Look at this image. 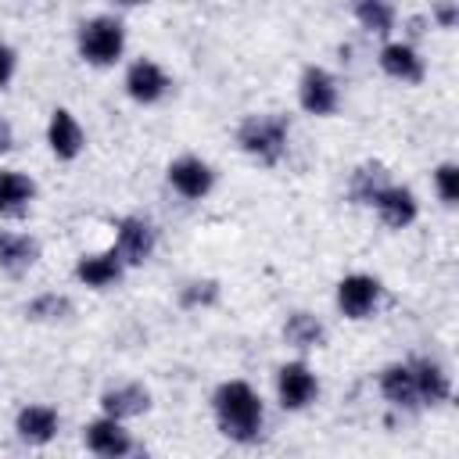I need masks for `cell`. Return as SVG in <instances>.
<instances>
[{
    "label": "cell",
    "mask_w": 459,
    "mask_h": 459,
    "mask_svg": "<svg viewBox=\"0 0 459 459\" xmlns=\"http://www.w3.org/2000/svg\"><path fill=\"white\" fill-rule=\"evenodd\" d=\"M11 147H14V129H11V122L0 118V154H7Z\"/></svg>",
    "instance_id": "obj_29"
},
{
    "label": "cell",
    "mask_w": 459,
    "mask_h": 459,
    "mask_svg": "<svg viewBox=\"0 0 459 459\" xmlns=\"http://www.w3.org/2000/svg\"><path fill=\"white\" fill-rule=\"evenodd\" d=\"M57 427H61V416L50 405H25L14 416V430L25 445H47L57 434Z\"/></svg>",
    "instance_id": "obj_17"
},
{
    "label": "cell",
    "mask_w": 459,
    "mask_h": 459,
    "mask_svg": "<svg viewBox=\"0 0 459 459\" xmlns=\"http://www.w3.org/2000/svg\"><path fill=\"white\" fill-rule=\"evenodd\" d=\"M290 126L283 115H247L237 129V143L244 154H251L262 165H276L287 151Z\"/></svg>",
    "instance_id": "obj_2"
},
{
    "label": "cell",
    "mask_w": 459,
    "mask_h": 459,
    "mask_svg": "<svg viewBox=\"0 0 459 459\" xmlns=\"http://www.w3.org/2000/svg\"><path fill=\"white\" fill-rule=\"evenodd\" d=\"M82 441H86V448L93 455H104V459H122V455L133 452V437L122 427V420H115V416H100V420L86 423L82 427Z\"/></svg>",
    "instance_id": "obj_8"
},
{
    "label": "cell",
    "mask_w": 459,
    "mask_h": 459,
    "mask_svg": "<svg viewBox=\"0 0 459 459\" xmlns=\"http://www.w3.org/2000/svg\"><path fill=\"white\" fill-rule=\"evenodd\" d=\"M25 316H29L32 323H65V319L72 316V298H68V294H57V290L39 294V298H32V301L25 305Z\"/></svg>",
    "instance_id": "obj_24"
},
{
    "label": "cell",
    "mask_w": 459,
    "mask_h": 459,
    "mask_svg": "<svg viewBox=\"0 0 459 459\" xmlns=\"http://www.w3.org/2000/svg\"><path fill=\"white\" fill-rule=\"evenodd\" d=\"M434 186H437L441 204L455 208V201H459V165H455V161H441V165L434 169Z\"/></svg>",
    "instance_id": "obj_26"
},
{
    "label": "cell",
    "mask_w": 459,
    "mask_h": 459,
    "mask_svg": "<svg viewBox=\"0 0 459 459\" xmlns=\"http://www.w3.org/2000/svg\"><path fill=\"white\" fill-rule=\"evenodd\" d=\"M409 369H412V380H416L420 405H441V402H448L452 380H448V373H445L441 362H434V359H412Z\"/></svg>",
    "instance_id": "obj_13"
},
{
    "label": "cell",
    "mask_w": 459,
    "mask_h": 459,
    "mask_svg": "<svg viewBox=\"0 0 459 459\" xmlns=\"http://www.w3.org/2000/svg\"><path fill=\"white\" fill-rule=\"evenodd\" d=\"M39 258V244L25 233H0V273L7 276H22L36 265Z\"/></svg>",
    "instance_id": "obj_18"
},
{
    "label": "cell",
    "mask_w": 459,
    "mask_h": 459,
    "mask_svg": "<svg viewBox=\"0 0 459 459\" xmlns=\"http://www.w3.org/2000/svg\"><path fill=\"white\" fill-rule=\"evenodd\" d=\"M36 197V183L25 172L0 169V215H22Z\"/></svg>",
    "instance_id": "obj_20"
},
{
    "label": "cell",
    "mask_w": 459,
    "mask_h": 459,
    "mask_svg": "<svg viewBox=\"0 0 459 459\" xmlns=\"http://www.w3.org/2000/svg\"><path fill=\"white\" fill-rule=\"evenodd\" d=\"M384 186H387L384 165L366 161V165H359V169L351 172V179H348V197H351L355 204H373V197H377Z\"/></svg>",
    "instance_id": "obj_22"
},
{
    "label": "cell",
    "mask_w": 459,
    "mask_h": 459,
    "mask_svg": "<svg viewBox=\"0 0 459 459\" xmlns=\"http://www.w3.org/2000/svg\"><path fill=\"white\" fill-rule=\"evenodd\" d=\"M351 11L362 29L387 36L394 29V0H351Z\"/></svg>",
    "instance_id": "obj_23"
},
{
    "label": "cell",
    "mask_w": 459,
    "mask_h": 459,
    "mask_svg": "<svg viewBox=\"0 0 459 459\" xmlns=\"http://www.w3.org/2000/svg\"><path fill=\"white\" fill-rule=\"evenodd\" d=\"M154 244H158V233H154V226L143 215H126L118 222L115 251H118V258L126 265H143L154 255Z\"/></svg>",
    "instance_id": "obj_7"
},
{
    "label": "cell",
    "mask_w": 459,
    "mask_h": 459,
    "mask_svg": "<svg viewBox=\"0 0 459 459\" xmlns=\"http://www.w3.org/2000/svg\"><path fill=\"white\" fill-rule=\"evenodd\" d=\"M326 337L323 323L312 316V312H290L287 323H283V341L298 351H308V348H319Z\"/></svg>",
    "instance_id": "obj_21"
},
{
    "label": "cell",
    "mask_w": 459,
    "mask_h": 459,
    "mask_svg": "<svg viewBox=\"0 0 459 459\" xmlns=\"http://www.w3.org/2000/svg\"><path fill=\"white\" fill-rule=\"evenodd\" d=\"M122 273H126V262L118 258L115 247H111V251H100V255H82L79 265H75L79 283H86V287H93V290H104V287L118 283Z\"/></svg>",
    "instance_id": "obj_16"
},
{
    "label": "cell",
    "mask_w": 459,
    "mask_h": 459,
    "mask_svg": "<svg viewBox=\"0 0 459 459\" xmlns=\"http://www.w3.org/2000/svg\"><path fill=\"white\" fill-rule=\"evenodd\" d=\"M115 4H122V7H136V4H147V0H115Z\"/></svg>",
    "instance_id": "obj_30"
},
{
    "label": "cell",
    "mask_w": 459,
    "mask_h": 459,
    "mask_svg": "<svg viewBox=\"0 0 459 459\" xmlns=\"http://www.w3.org/2000/svg\"><path fill=\"white\" fill-rule=\"evenodd\" d=\"M316 394H319V380H316V373L305 362L280 366V373H276V398H280L283 409H290V412L308 409L316 402Z\"/></svg>",
    "instance_id": "obj_6"
},
{
    "label": "cell",
    "mask_w": 459,
    "mask_h": 459,
    "mask_svg": "<svg viewBox=\"0 0 459 459\" xmlns=\"http://www.w3.org/2000/svg\"><path fill=\"white\" fill-rule=\"evenodd\" d=\"M298 100L308 115H333L341 104V86L326 68L308 65L298 79Z\"/></svg>",
    "instance_id": "obj_4"
},
{
    "label": "cell",
    "mask_w": 459,
    "mask_h": 459,
    "mask_svg": "<svg viewBox=\"0 0 459 459\" xmlns=\"http://www.w3.org/2000/svg\"><path fill=\"white\" fill-rule=\"evenodd\" d=\"M380 391L391 405L398 409H420V398H416V380H412V369L409 362H391L384 373H380Z\"/></svg>",
    "instance_id": "obj_19"
},
{
    "label": "cell",
    "mask_w": 459,
    "mask_h": 459,
    "mask_svg": "<svg viewBox=\"0 0 459 459\" xmlns=\"http://www.w3.org/2000/svg\"><path fill=\"white\" fill-rule=\"evenodd\" d=\"M430 18H434L441 29H455V22H459L455 0H437V4H434V11H430Z\"/></svg>",
    "instance_id": "obj_27"
},
{
    "label": "cell",
    "mask_w": 459,
    "mask_h": 459,
    "mask_svg": "<svg viewBox=\"0 0 459 459\" xmlns=\"http://www.w3.org/2000/svg\"><path fill=\"white\" fill-rule=\"evenodd\" d=\"M212 409H215V423L230 441L251 445L262 434L265 423V405L258 398V391L244 380H226L215 387L212 394Z\"/></svg>",
    "instance_id": "obj_1"
},
{
    "label": "cell",
    "mask_w": 459,
    "mask_h": 459,
    "mask_svg": "<svg viewBox=\"0 0 459 459\" xmlns=\"http://www.w3.org/2000/svg\"><path fill=\"white\" fill-rule=\"evenodd\" d=\"M14 75V50L7 43H0V86H7Z\"/></svg>",
    "instance_id": "obj_28"
},
{
    "label": "cell",
    "mask_w": 459,
    "mask_h": 459,
    "mask_svg": "<svg viewBox=\"0 0 459 459\" xmlns=\"http://www.w3.org/2000/svg\"><path fill=\"white\" fill-rule=\"evenodd\" d=\"M122 50H126V29H122L118 18L97 14V18L79 25V54H82L86 65L108 68L122 57Z\"/></svg>",
    "instance_id": "obj_3"
},
{
    "label": "cell",
    "mask_w": 459,
    "mask_h": 459,
    "mask_svg": "<svg viewBox=\"0 0 459 459\" xmlns=\"http://www.w3.org/2000/svg\"><path fill=\"white\" fill-rule=\"evenodd\" d=\"M380 280L369 276V273H351L337 283V308L348 316V319H366L377 305H380Z\"/></svg>",
    "instance_id": "obj_5"
},
{
    "label": "cell",
    "mask_w": 459,
    "mask_h": 459,
    "mask_svg": "<svg viewBox=\"0 0 459 459\" xmlns=\"http://www.w3.org/2000/svg\"><path fill=\"white\" fill-rule=\"evenodd\" d=\"M169 86H172V82H169L165 68L154 65V61H147V57L133 61L129 72H126V93H129L136 104H158V100L169 93Z\"/></svg>",
    "instance_id": "obj_10"
},
{
    "label": "cell",
    "mask_w": 459,
    "mask_h": 459,
    "mask_svg": "<svg viewBox=\"0 0 459 459\" xmlns=\"http://www.w3.org/2000/svg\"><path fill=\"white\" fill-rule=\"evenodd\" d=\"M169 183H172V190H176L179 197L201 201V197L212 190L215 172L208 169V161H201V158H194V154H183V158H176V161L169 165Z\"/></svg>",
    "instance_id": "obj_9"
},
{
    "label": "cell",
    "mask_w": 459,
    "mask_h": 459,
    "mask_svg": "<svg viewBox=\"0 0 459 459\" xmlns=\"http://www.w3.org/2000/svg\"><path fill=\"white\" fill-rule=\"evenodd\" d=\"M47 143H50L54 158H61V161H72V158L82 154V147H86V133H82L79 118H75L68 108H57V111L50 115Z\"/></svg>",
    "instance_id": "obj_12"
},
{
    "label": "cell",
    "mask_w": 459,
    "mask_h": 459,
    "mask_svg": "<svg viewBox=\"0 0 459 459\" xmlns=\"http://www.w3.org/2000/svg\"><path fill=\"white\" fill-rule=\"evenodd\" d=\"M215 301H219V283L215 280H190L179 290V305L183 308H208Z\"/></svg>",
    "instance_id": "obj_25"
},
{
    "label": "cell",
    "mask_w": 459,
    "mask_h": 459,
    "mask_svg": "<svg viewBox=\"0 0 459 459\" xmlns=\"http://www.w3.org/2000/svg\"><path fill=\"white\" fill-rule=\"evenodd\" d=\"M373 208H377L380 222L391 226V230H405V226H412L416 215H420L416 194H412L409 186H398V183H387V186L373 197Z\"/></svg>",
    "instance_id": "obj_11"
},
{
    "label": "cell",
    "mask_w": 459,
    "mask_h": 459,
    "mask_svg": "<svg viewBox=\"0 0 459 459\" xmlns=\"http://www.w3.org/2000/svg\"><path fill=\"white\" fill-rule=\"evenodd\" d=\"M100 409H104V416H115V420L140 416V412L151 409V391H147L143 384H136V380L115 384V387H108V391L100 394Z\"/></svg>",
    "instance_id": "obj_14"
},
{
    "label": "cell",
    "mask_w": 459,
    "mask_h": 459,
    "mask_svg": "<svg viewBox=\"0 0 459 459\" xmlns=\"http://www.w3.org/2000/svg\"><path fill=\"white\" fill-rule=\"evenodd\" d=\"M377 61L398 82H423V75H427V65H423L420 50L412 43H387Z\"/></svg>",
    "instance_id": "obj_15"
}]
</instances>
